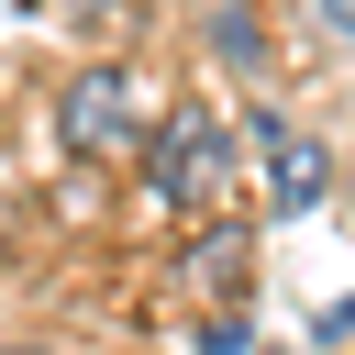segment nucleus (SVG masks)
<instances>
[{
  "mask_svg": "<svg viewBox=\"0 0 355 355\" xmlns=\"http://www.w3.org/2000/svg\"><path fill=\"white\" fill-rule=\"evenodd\" d=\"M55 133H67V155H133L144 144V89L122 67H89V78H67Z\"/></svg>",
  "mask_w": 355,
  "mask_h": 355,
  "instance_id": "nucleus-1",
  "label": "nucleus"
},
{
  "mask_svg": "<svg viewBox=\"0 0 355 355\" xmlns=\"http://www.w3.org/2000/svg\"><path fill=\"white\" fill-rule=\"evenodd\" d=\"M155 189H166L178 211H211V200L233 189V133H222L211 111H178V122L155 133Z\"/></svg>",
  "mask_w": 355,
  "mask_h": 355,
  "instance_id": "nucleus-2",
  "label": "nucleus"
},
{
  "mask_svg": "<svg viewBox=\"0 0 355 355\" xmlns=\"http://www.w3.org/2000/svg\"><path fill=\"white\" fill-rule=\"evenodd\" d=\"M255 144H266V200H277V211H311V200H322V166H333V155H322V144H311L300 122H277V111H255Z\"/></svg>",
  "mask_w": 355,
  "mask_h": 355,
  "instance_id": "nucleus-3",
  "label": "nucleus"
},
{
  "mask_svg": "<svg viewBox=\"0 0 355 355\" xmlns=\"http://www.w3.org/2000/svg\"><path fill=\"white\" fill-rule=\"evenodd\" d=\"M189 288H200V300H233V288H244V233H200V244H189Z\"/></svg>",
  "mask_w": 355,
  "mask_h": 355,
  "instance_id": "nucleus-4",
  "label": "nucleus"
},
{
  "mask_svg": "<svg viewBox=\"0 0 355 355\" xmlns=\"http://www.w3.org/2000/svg\"><path fill=\"white\" fill-rule=\"evenodd\" d=\"M67 22H122V0H55Z\"/></svg>",
  "mask_w": 355,
  "mask_h": 355,
  "instance_id": "nucleus-5",
  "label": "nucleus"
},
{
  "mask_svg": "<svg viewBox=\"0 0 355 355\" xmlns=\"http://www.w3.org/2000/svg\"><path fill=\"white\" fill-rule=\"evenodd\" d=\"M322 22H333V33H344V44H355V0H322Z\"/></svg>",
  "mask_w": 355,
  "mask_h": 355,
  "instance_id": "nucleus-6",
  "label": "nucleus"
},
{
  "mask_svg": "<svg viewBox=\"0 0 355 355\" xmlns=\"http://www.w3.org/2000/svg\"><path fill=\"white\" fill-rule=\"evenodd\" d=\"M11 355H33V344H11Z\"/></svg>",
  "mask_w": 355,
  "mask_h": 355,
  "instance_id": "nucleus-7",
  "label": "nucleus"
},
{
  "mask_svg": "<svg viewBox=\"0 0 355 355\" xmlns=\"http://www.w3.org/2000/svg\"><path fill=\"white\" fill-rule=\"evenodd\" d=\"M0 11H11V0H0Z\"/></svg>",
  "mask_w": 355,
  "mask_h": 355,
  "instance_id": "nucleus-8",
  "label": "nucleus"
}]
</instances>
